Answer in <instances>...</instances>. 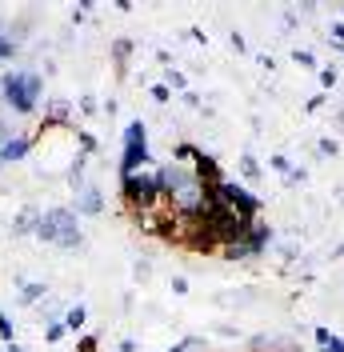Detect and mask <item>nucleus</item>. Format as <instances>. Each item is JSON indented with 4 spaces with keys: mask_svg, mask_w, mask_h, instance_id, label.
<instances>
[{
    "mask_svg": "<svg viewBox=\"0 0 344 352\" xmlns=\"http://www.w3.org/2000/svg\"><path fill=\"white\" fill-rule=\"evenodd\" d=\"M88 21V4H76L72 8V24H85Z\"/></svg>",
    "mask_w": 344,
    "mask_h": 352,
    "instance_id": "nucleus-31",
    "label": "nucleus"
},
{
    "mask_svg": "<svg viewBox=\"0 0 344 352\" xmlns=\"http://www.w3.org/2000/svg\"><path fill=\"white\" fill-rule=\"evenodd\" d=\"M213 208L224 212H240V217H260V197H252L248 188H240L233 180H220L213 188Z\"/></svg>",
    "mask_w": 344,
    "mask_h": 352,
    "instance_id": "nucleus-4",
    "label": "nucleus"
},
{
    "mask_svg": "<svg viewBox=\"0 0 344 352\" xmlns=\"http://www.w3.org/2000/svg\"><path fill=\"white\" fill-rule=\"evenodd\" d=\"M308 112H316V109H324V92H316V96H308V104H304Z\"/></svg>",
    "mask_w": 344,
    "mask_h": 352,
    "instance_id": "nucleus-32",
    "label": "nucleus"
},
{
    "mask_svg": "<svg viewBox=\"0 0 344 352\" xmlns=\"http://www.w3.org/2000/svg\"><path fill=\"white\" fill-rule=\"evenodd\" d=\"M41 92H44L41 72H4V76H0L4 109H12L17 116H32L36 104H41Z\"/></svg>",
    "mask_w": 344,
    "mask_h": 352,
    "instance_id": "nucleus-2",
    "label": "nucleus"
},
{
    "mask_svg": "<svg viewBox=\"0 0 344 352\" xmlns=\"http://www.w3.org/2000/svg\"><path fill=\"white\" fill-rule=\"evenodd\" d=\"M32 236L44 244H52V248H80L85 244V236H80V217L72 208H44Z\"/></svg>",
    "mask_w": 344,
    "mask_h": 352,
    "instance_id": "nucleus-1",
    "label": "nucleus"
},
{
    "mask_svg": "<svg viewBox=\"0 0 344 352\" xmlns=\"http://www.w3.org/2000/svg\"><path fill=\"white\" fill-rule=\"evenodd\" d=\"M44 296V285H21V300L24 305H32V300H41Z\"/></svg>",
    "mask_w": 344,
    "mask_h": 352,
    "instance_id": "nucleus-22",
    "label": "nucleus"
},
{
    "mask_svg": "<svg viewBox=\"0 0 344 352\" xmlns=\"http://www.w3.org/2000/svg\"><path fill=\"white\" fill-rule=\"evenodd\" d=\"M96 349H100L96 336H80V344H76V352H96Z\"/></svg>",
    "mask_w": 344,
    "mask_h": 352,
    "instance_id": "nucleus-30",
    "label": "nucleus"
},
{
    "mask_svg": "<svg viewBox=\"0 0 344 352\" xmlns=\"http://www.w3.org/2000/svg\"><path fill=\"white\" fill-rule=\"evenodd\" d=\"M120 352H136V340H120Z\"/></svg>",
    "mask_w": 344,
    "mask_h": 352,
    "instance_id": "nucleus-36",
    "label": "nucleus"
},
{
    "mask_svg": "<svg viewBox=\"0 0 344 352\" xmlns=\"http://www.w3.org/2000/svg\"><path fill=\"white\" fill-rule=\"evenodd\" d=\"M132 272H136V280H149L152 276V261H136L132 264Z\"/></svg>",
    "mask_w": 344,
    "mask_h": 352,
    "instance_id": "nucleus-26",
    "label": "nucleus"
},
{
    "mask_svg": "<svg viewBox=\"0 0 344 352\" xmlns=\"http://www.w3.org/2000/svg\"><path fill=\"white\" fill-rule=\"evenodd\" d=\"M0 32H4V28H0Z\"/></svg>",
    "mask_w": 344,
    "mask_h": 352,
    "instance_id": "nucleus-39",
    "label": "nucleus"
},
{
    "mask_svg": "<svg viewBox=\"0 0 344 352\" xmlns=\"http://www.w3.org/2000/svg\"><path fill=\"white\" fill-rule=\"evenodd\" d=\"M316 153H321V156H336V153H341V140H332V136H321V140H316Z\"/></svg>",
    "mask_w": 344,
    "mask_h": 352,
    "instance_id": "nucleus-20",
    "label": "nucleus"
},
{
    "mask_svg": "<svg viewBox=\"0 0 344 352\" xmlns=\"http://www.w3.org/2000/svg\"><path fill=\"white\" fill-rule=\"evenodd\" d=\"M32 153V136L28 132H17L4 148H0V164H12V160H24V156Z\"/></svg>",
    "mask_w": 344,
    "mask_h": 352,
    "instance_id": "nucleus-8",
    "label": "nucleus"
},
{
    "mask_svg": "<svg viewBox=\"0 0 344 352\" xmlns=\"http://www.w3.org/2000/svg\"><path fill=\"white\" fill-rule=\"evenodd\" d=\"M80 112H85V116H96V112H100V100H96V96H80Z\"/></svg>",
    "mask_w": 344,
    "mask_h": 352,
    "instance_id": "nucleus-25",
    "label": "nucleus"
},
{
    "mask_svg": "<svg viewBox=\"0 0 344 352\" xmlns=\"http://www.w3.org/2000/svg\"><path fill=\"white\" fill-rule=\"evenodd\" d=\"M332 36H336V44H344V21H332Z\"/></svg>",
    "mask_w": 344,
    "mask_h": 352,
    "instance_id": "nucleus-35",
    "label": "nucleus"
},
{
    "mask_svg": "<svg viewBox=\"0 0 344 352\" xmlns=\"http://www.w3.org/2000/svg\"><path fill=\"white\" fill-rule=\"evenodd\" d=\"M72 188H76V217H100L105 212V192L96 184L80 180V173H72Z\"/></svg>",
    "mask_w": 344,
    "mask_h": 352,
    "instance_id": "nucleus-6",
    "label": "nucleus"
},
{
    "mask_svg": "<svg viewBox=\"0 0 344 352\" xmlns=\"http://www.w3.org/2000/svg\"><path fill=\"white\" fill-rule=\"evenodd\" d=\"M0 116H8V112H4V96H0Z\"/></svg>",
    "mask_w": 344,
    "mask_h": 352,
    "instance_id": "nucleus-38",
    "label": "nucleus"
},
{
    "mask_svg": "<svg viewBox=\"0 0 344 352\" xmlns=\"http://www.w3.org/2000/svg\"><path fill=\"white\" fill-rule=\"evenodd\" d=\"M12 136H17V132H12V124H8V116H0V148H4Z\"/></svg>",
    "mask_w": 344,
    "mask_h": 352,
    "instance_id": "nucleus-28",
    "label": "nucleus"
},
{
    "mask_svg": "<svg viewBox=\"0 0 344 352\" xmlns=\"http://www.w3.org/2000/svg\"><path fill=\"white\" fill-rule=\"evenodd\" d=\"M132 48H136V44H132L129 36H120V41H112V60H116V68H120V72H125V60L132 56Z\"/></svg>",
    "mask_w": 344,
    "mask_h": 352,
    "instance_id": "nucleus-12",
    "label": "nucleus"
},
{
    "mask_svg": "<svg viewBox=\"0 0 344 352\" xmlns=\"http://www.w3.org/2000/svg\"><path fill=\"white\" fill-rule=\"evenodd\" d=\"M149 96L156 100V104H169V100H172V88L160 80V85H152V88H149Z\"/></svg>",
    "mask_w": 344,
    "mask_h": 352,
    "instance_id": "nucleus-21",
    "label": "nucleus"
},
{
    "mask_svg": "<svg viewBox=\"0 0 344 352\" xmlns=\"http://www.w3.org/2000/svg\"><path fill=\"white\" fill-rule=\"evenodd\" d=\"M316 80H321V88H324V92H332V88H336V80H341V76H336V68L328 65V68H321V72H316Z\"/></svg>",
    "mask_w": 344,
    "mask_h": 352,
    "instance_id": "nucleus-19",
    "label": "nucleus"
},
{
    "mask_svg": "<svg viewBox=\"0 0 344 352\" xmlns=\"http://www.w3.org/2000/svg\"><path fill=\"white\" fill-rule=\"evenodd\" d=\"M172 292H180V296H184V292H189V280H184V276H172Z\"/></svg>",
    "mask_w": 344,
    "mask_h": 352,
    "instance_id": "nucleus-33",
    "label": "nucleus"
},
{
    "mask_svg": "<svg viewBox=\"0 0 344 352\" xmlns=\"http://www.w3.org/2000/svg\"><path fill=\"white\" fill-rule=\"evenodd\" d=\"M216 256H224V261H257L260 252H257V248H252L248 241H233V244H224Z\"/></svg>",
    "mask_w": 344,
    "mask_h": 352,
    "instance_id": "nucleus-9",
    "label": "nucleus"
},
{
    "mask_svg": "<svg viewBox=\"0 0 344 352\" xmlns=\"http://www.w3.org/2000/svg\"><path fill=\"white\" fill-rule=\"evenodd\" d=\"M164 85H169V88H180V92H184V88H189V76H184V72H169V80H164Z\"/></svg>",
    "mask_w": 344,
    "mask_h": 352,
    "instance_id": "nucleus-27",
    "label": "nucleus"
},
{
    "mask_svg": "<svg viewBox=\"0 0 344 352\" xmlns=\"http://www.w3.org/2000/svg\"><path fill=\"white\" fill-rule=\"evenodd\" d=\"M292 60L301 68H316V56H312V52H301V48H292Z\"/></svg>",
    "mask_w": 344,
    "mask_h": 352,
    "instance_id": "nucleus-24",
    "label": "nucleus"
},
{
    "mask_svg": "<svg viewBox=\"0 0 344 352\" xmlns=\"http://www.w3.org/2000/svg\"><path fill=\"white\" fill-rule=\"evenodd\" d=\"M12 56H17V41H12L8 32H0V65H8Z\"/></svg>",
    "mask_w": 344,
    "mask_h": 352,
    "instance_id": "nucleus-17",
    "label": "nucleus"
},
{
    "mask_svg": "<svg viewBox=\"0 0 344 352\" xmlns=\"http://www.w3.org/2000/svg\"><path fill=\"white\" fill-rule=\"evenodd\" d=\"M76 144H80V156H92V153H96V148H100L92 132H76Z\"/></svg>",
    "mask_w": 344,
    "mask_h": 352,
    "instance_id": "nucleus-18",
    "label": "nucleus"
},
{
    "mask_svg": "<svg viewBox=\"0 0 344 352\" xmlns=\"http://www.w3.org/2000/svg\"><path fill=\"white\" fill-rule=\"evenodd\" d=\"M100 116H116V100H112V96H108L105 104H100Z\"/></svg>",
    "mask_w": 344,
    "mask_h": 352,
    "instance_id": "nucleus-34",
    "label": "nucleus"
},
{
    "mask_svg": "<svg viewBox=\"0 0 344 352\" xmlns=\"http://www.w3.org/2000/svg\"><path fill=\"white\" fill-rule=\"evenodd\" d=\"M160 192V164H140L136 173L120 176V200H125V208L129 212H140L152 197Z\"/></svg>",
    "mask_w": 344,
    "mask_h": 352,
    "instance_id": "nucleus-3",
    "label": "nucleus"
},
{
    "mask_svg": "<svg viewBox=\"0 0 344 352\" xmlns=\"http://www.w3.org/2000/svg\"><path fill=\"white\" fill-rule=\"evenodd\" d=\"M36 220H41V208H21L12 220V232H36Z\"/></svg>",
    "mask_w": 344,
    "mask_h": 352,
    "instance_id": "nucleus-11",
    "label": "nucleus"
},
{
    "mask_svg": "<svg viewBox=\"0 0 344 352\" xmlns=\"http://www.w3.org/2000/svg\"><path fill=\"white\" fill-rule=\"evenodd\" d=\"M85 320H88V308H85V305H72V308L65 312V329H72V332L80 329Z\"/></svg>",
    "mask_w": 344,
    "mask_h": 352,
    "instance_id": "nucleus-14",
    "label": "nucleus"
},
{
    "mask_svg": "<svg viewBox=\"0 0 344 352\" xmlns=\"http://www.w3.org/2000/svg\"><path fill=\"white\" fill-rule=\"evenodd\" d=\"M284 184H288V188L304 184V168H292V173H284Z\"/></svg>",
    "mask_w": 344,
    "mask_h": 352,
    "instance_id": "nucleus-29",
    "label": "nucleus"
},
{
    "mask_svg": "<svg viewBox=\"0 0 344 352\" xmlns=\"http://www.w3.org/2000/svg\"><path fill=\"white\" fill-rule=\"evenodd\" d=\"M140 164H149V129L144 120H132L125 129V156H120V176L136 173Z\"/></svg>",
    "mask_w": 344,
    "mask_h": 352,
    "instance_id": "nucleus-5",
    "label": "nucleus"
},
{
    "mask_svg": "<svg viewBox=\"0 0 344 352\" xmlns=\"http://www.w3.org/2000/svg\"><path fill=\"white\" fill-rule=\"evenodd\" d=\"M248 352H301L288 336H277V332H257L248 340Z\"/></svg>",
    "mask_w": 344,
    "mask_h": 352,
    "instance_id": "nucleus-7",
    "label": "nucleus"
},
{
    "mask_svg": "<svg viewBox=\"0 0 344 352\" xmlns=\"http://www.w3.org/2000/svg\"><path fill=\"white\" fill-rule=\"evenodd\" d=\"M240 173H244V180H260L264 168H260V160L252 153H240Z\"/></svg>",
    "mask_w": 344,
    "mask_h": 352,
    "instance_id": "nucleus-13",
    "label": "nucleus"
},
{
    "mask_svg": "<svg viewBox=\"0 0 344 352\" xmlns=\"http://www.w3.org/2000/svg\"><path fill=\"white\" fill-rule=\"evenodd\" d=\"M8 352H24V349H21V344H8Z\"/></svg>",
    "mask_w": 344,
    "mask_h": 352,
    "instance_id": "nucleus-37",
    "label": "nucleus"
},
{
    "mask_svg": "<svg viewBox=\"0 0 344 352\" xmlns=\"http://www.w3.org/2000/svg\"><path fill=\"white\" fill-rule=\"evenodd\" d=\"M268 164H272V168H277V173H292V168H297V164H292V160H288V156H284V153L268 156Z\"/></svg>",
    "mask_w": 344,
    "mask_h": 352,
    "instance_id": "nucleus-23",
    "label": "nucleus"
},
{
    "mask_svg": "<svg viewBox=\"0 0 344 352\" xmlns=\"http://www.w3.org/2000/svg\"><path fill=\"white\" fill-rule=\"evenodd\" d=\"M65 320H52V324H48V329H44V344H61V340H65Z\"/></svg>",
    "mask_w": 344,
    "mask_h": 352,
    "instance_id": "nucleus-15",
    "label": "nucleus"
},
{
    "mask_svg": "<svg viewBox=\"0 0 344 352\" xmlns=\"http://www.w3.org/2000/svg\"><path fill=\"white\" fill-rule=\"evenodd\" d=\"M0 340L4 344H17V324L8 320V312H0Z\"/></svg>",
    "mask_w": 344,
    "mask_h": 352,
    "instance_id": "nucleus-16",
    "label": "nucleus"
},
{
    "mask_svg": "<svg viewBox=\"0 0 344 352\" xmlns=\"http://www.w3.org/2000/svg\"><path fill=\"white\" fill-rule=\"evenodd\" d=\"M312 336H316V349H321V352H344V340L332 329H324V324H321Z\"/></svg>",
    "mask_w": 344,
    "mask_h": 352,
    "instance_id": "nucleus-10",
    "label": "nucleus"
}]
</instances>
